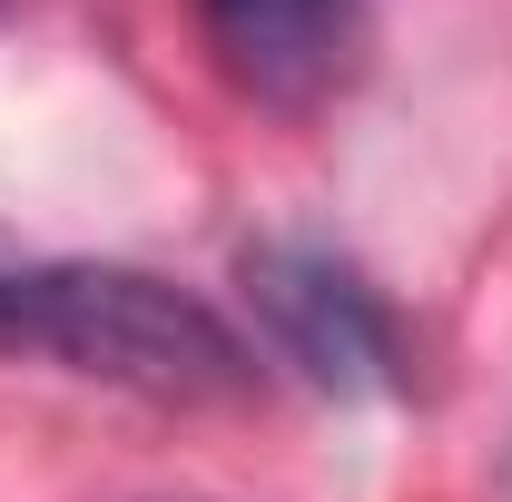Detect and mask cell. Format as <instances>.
Instances as JSON below:
<instances>
[{"label": "cell", "mask_w": 512, "mask_h": 502, "mask_svg": "<svg viewBox=\"0 0 512 502\" xmlns=\"http://www.w3.org/2000/svg\"><path fill=\"white\" fill-rule=\"evenodd\" d=\"M0 355H40V365H69L89 384L148 394V404L256 394V345L207 296L148 276V266H89V256H20Z\"/></svg>", "instance_id": "obj_1"}, {"label": "cell", "mask_w": 512, "mask_h": 502, "mask_svg": "<svg viewBox=\"0 0 512 502\" xmlns=\"http://www.w3.org/2000/svg\"><path fill=\"white\" fill-rule=\"evenodd\" d=\"M237 276H247L266 345L316 394H394L404 384V325L365 266H345L335 247H306V237H266V247H247Z\"/></svg>", "instance_id": "obj_2"}, {"label": "cell", "mask_w": 512, "mask_h": 502, "mask_svg": "<svg viewBox=\"0 0 512 502\" xmlns=\"http://www.w3.org/2000/svg\"><path fill=\"white\" fill-rule=\"evenodd\" d=\"M197 20H207V50L227 60L237 89L276 99V109H306L345 79L365 0H197Z\"/></svg>", "instance_id": "obj_3"}, {"label": "cell", "mask_w": 512, "mask_h": 502, "mask_svg": "<svg viewBox=\"0 0 512 502\" xmlns=\"http://www.w3.org/2000/svg\"><path fill=\"white\" fill-rule=\"evenodd\" d=\"M10 286H20V247L0 237V315H10Z\"/></svg>", "instance_id": "obj_4"}, {"label": "cell", "mask_w": 512, "mask_h": 502, "mask_svg": "<svg viewBox=\"0 0 512 502\" xmlns=\"http://www.w3.org/2000/svg\"><path fill=\"white\" fill-rule=\"evenodd\" d=\"M0 10H10V0H0Z\"/></svg>", "instance_id": "obj_5"}]
</instances>
